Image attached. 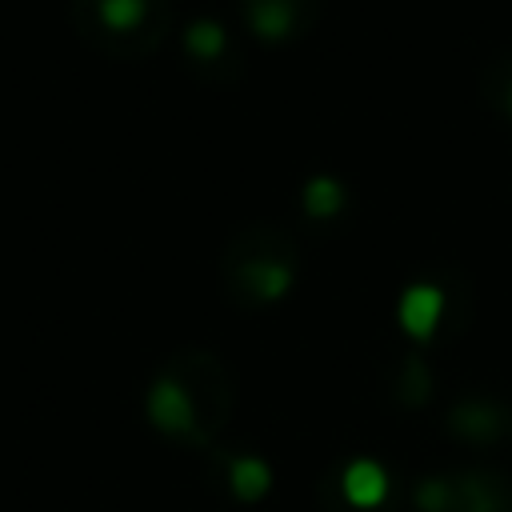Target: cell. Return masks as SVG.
Segmentation results:
<instances>
[{"label": "cell", "instance_id": "obj_1", "mask_svg": "<svg viewBox=\"0 0 512 512\" xmlns=\"http://www.w3.org/2000/svg\"><path fill=\"white\" fill-rule=\"evenodd\" d=\"M336 492L352 512H380L392 496V476L376 456H352L340 468Z\"/></svg>", "mask_w": 512, "mask_h": 512}, {"label": "cell", "instance_id": "obj_2", "mask_svg": "<svg viewBox=\"0 0 512 512\" xmlns=\"http://www.w3.org/2000/svg\"><path fill=\"white\" fill-rule=\"evenodd\" d=\"M144 408H148L152 428H160L164 436H192L196 432V400L176 376H160L148 388Z\"/></svg>", "mask_w": 512, "mask_h": 512}, {"label": "cell", "instance_id": "obj_3", "mask_svg": "<svg viewBox=\"0 0 512 512\" xmlns=\"http://www.w3.org/2000/svg\"><path fill=\"white\" fill-rule=\"evenodd\" d=\"M396 320H400V328H404L408 340H416V344L432 340L436 328H440V320H444V288L440 284H428V280L408 284L404 296H400V304H396Z\"/></svg>", "mask_w": 512, "mask_h": 512}, {"label": "cell", "instance_id": "obj_4", "mask_svg": "<svg viewBox=\"0 0 512 512\" xmlns=\"http://www.w3.org/2000/svg\"><path fill=\"white\" fill-rule=\"evenodd\" d=\"M224 476H228V492H232V500L244 504V508L264 504V500L272 496V488H276V472H272V464H268L264 456H256V452H236V456L228 460Z\"/></svg>", "mask_w": 512, "mask_h": 512}, {"label": "cell", "instance_id": "obj_5", "mask_svg": "<svg viewBox=\"0 0 512 512\" xmlns=\"http://www.w3.org/2000/svg\"><path fill=\"white\" fill-rule=\"evenodd\" d=\"M448 424H452V432L464 444H492V440L504 436V412L496 404H488V400H464V404H456L452 416H448Z\"/></svg>", "mask_w": 512, "mask_h": 512}, {"label": "cell", "instance_id": "obj_6", "mask_svg": "<svg viewBox=\"0 0 512 512\" xmlns=\"http://www.w3.org/2000/svg\"><path fill=\"white\" fill-rule=\"evenodd\" d=\"M244 288L256 300H280L292 288V268L284 260H256L244 268Z\"/></svg>", "mask_w": 512, "mask_h": 512}, {"label": "cell", "instance_id": "obj_7", "mask_svg": "<svg viewBox=\"0 0 512 512\" xmlns=\"http://www.w3.org/2000/svg\"><path fill=\"white\" fill-rule=\"evenodd\" d=\"M344 204H348V192H344L340 180H332V176H312V180L304 184V212H308L312 220H332Z\"/></svg>", "mask_w": 512, "mask_h": 512}, {"label": "cell", "instance_id": "obj_8", "mask_svg": "<svg viewBox=\"0 0 512 512\" xmlns=\"http://www.w3.org/2000/svg\"><path fill=\"white\" fill-rule=\"evenodd\" d=\"M412 512H452L456 508V480L452 476H420L408 492Z\"/></svg>", "mask_w": 512, "mask_h": 512}, {"label": "cell", "instance_id": "obj_9", "mask_svg": "<svg viewBox=\"0 0 512 512\" xmlns=\"http://www.w3.org/2000/svg\"><path fill=\"white\" fill-rule=\"evenodd\" d=\"M248 24H252L256 36H264V40H284V36L292 32V4H288V0H252Z\"/></svg>", "mask_w": 512, "mask_h": 512}, {"label": "cell", "instance_id": "obj_10", "mask_svg": "<svg viewBox=\"0 0 512 512\" xmlns=\"http://www.w3.org/2000/svg\"><path fill=\"white\" fill-rule=\"evenodd\" d=\"M96 12L112 32H132L144 24L148 0H96Z\"/></svg>", "mask_w": 512, "mask_h": 512}, {"label": "cell", "instance_id": "obj_11", "mask_svg": "<svg viewBox=\"0 0 512 512\" xmlns=\"http://www.w3.org/2000/svg\"><path fill=\"white\" fill-rule=\"evenodd\" d=\"M184 44H188L192 56H200V60H216V56L224 52V28H220L216 20H196V24H188Z\"/></svg>", "mask_w": 512, "mask_h": 512}, {"label": "cell", "instance_id": "obj_12", "mask_svg": "<svg viewBox=\"0 0 512 512\" xmlns=\"http://www.w3.org/2000/svg\"><path fill=\"white\" fill-rule=\"evenodd\" d=\"M508 112H512V88H508Z\"/></svg>", "mask_w": 512, "mask_h": 512}]
</instances>
